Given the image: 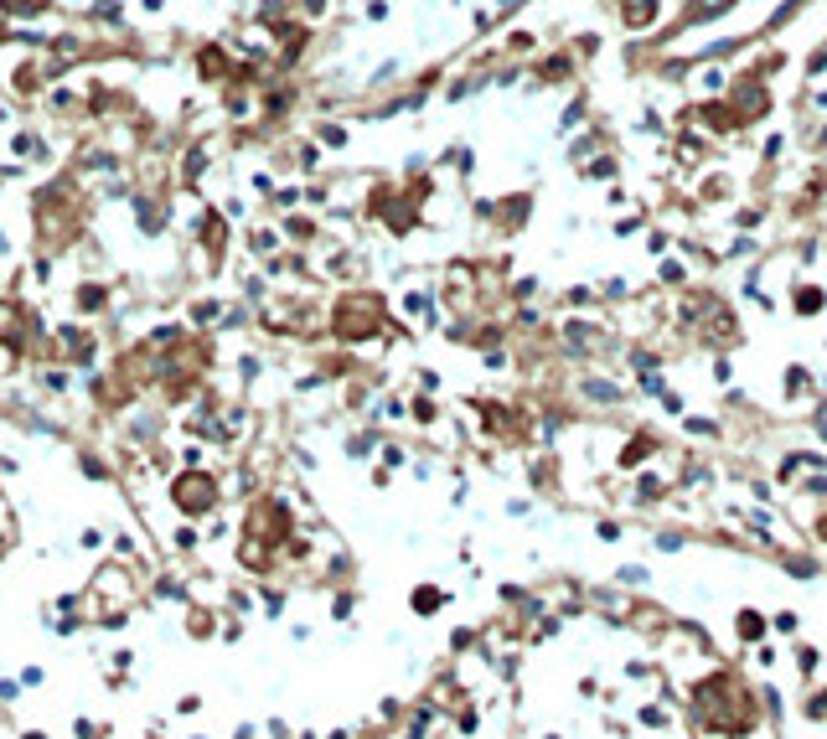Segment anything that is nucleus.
I'll use <instances>...</instances> for the list:
<instances>
[{
  "label": "nucleus",
  "mask_w": 827,
  "mask_h": 739,
  "mask_svg": "<svg viewBox=\"0 0 827 739\" xmlns=\"http://www.w3.org/2000/svg\"><path fill=\"white\" fill-rule=\"evenodd\" d=\"M171 502L182 507V512H192V518H203V512L218 507V481H213V476H197V470H186V476H176V487H171Z\"/></svg>",
  "instance_id": "1"
}]
</instances>
